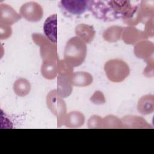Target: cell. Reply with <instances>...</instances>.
<instances>
[{"mask_svg":"<svg viewBox=\"0 0 154 154\" xmlns=\"http://www.w3.org/2000/svg\"><path fill=\"white\" fill-rule=\"evenodd\" d=\"M11 34V28L9 26L1 25V39H6Z\"/></svg>","mask_w":154,"mask_h":154,"instance_id":"d4e9b609","label":"cell"},{"mask_svg":"<svg viewBox=\"0 0 154 154\" xmlns=\"http://www.w3.org/2000/svg\"><path fill=\"white\" fill-rule=\"evenodd\" d=\"M88 1L85 0H62L59 3V7L66 12L79 15L88 9Z\"/></svg>","mask_w":154,"mask_h":154,"instance_id":"8992f818","label":"cell"},{"mask_svg":"<svg viewBox=\"0 0 154 154\" xmlns=\"http://www.w3.org/2000/svg\"><path fill=\"white\" fill-rule=\"evenodd\" d=\"M20 14L28 21L37 22L42 18L43 10L39 4L30 1L23 4L20 7Z\"/></svg>","mask_w":154,"mask_h":154,"instance_id":"5b68a950","label":"cell"},{"mask_svg":"<svg viewBox=\"0 0 154 154\" xmlns=\"http://www.w3.org/2000/svg\"><path fill=\"white\" fill-rule=\"evenodd\" d=\"M123 28L119 26H112L107 28L103 34L104 39L109 42H114L120 39Z\"/></svg>","mask_w":154,"mask_h":154,"instance_id":"ac0fdd59","label":"cell"},{"mask_svg":"<svg viewBox=\"0 0 154 154\" xmlns=\"http://www.w3.org/2000/svg\"><path fill=\"white\" fill-rule=\"evenodd\" d=\"M21 19L18 14L10 5L7 4L0 5V23L1 25L10 26Z\"/></svg>","mask_w":154,"mask_h":154,"instance_id":"52a82bcc","label":"cell"},{"mask_svg":"<svg viewBox=\"0 0 154 154\" xmlns=\"http://www.w3.org/2000/svg\"><path fill=\"white\" fill-rule=\"evenodd\" d=\"M91 101L95 104H102L105 103V97L102 93L99 91H96L90 99Z\"/></svg>","mask_w":154,"mask_h":154,"instance_id":"cb8c5ba5","label":"cell"},{"mask_svg":"<svg viewBox=\"0 0 154 154\" xmlns=\"http://www.w3.org/2000/svg\"><path fill=\"white\" fill-rule=\"evenodd\" d=\"M88 9L98 19L105 22L116 20L107 1H88Z\"/></svg>","mask_w":154,"mask_h":154,"instance_id":"3957f363","label":"cell"},{"mask_svg":"<svg viewBox=\"0 0 154 154\" xmlns=\"http://www.w3.org/2000/svg\"><path fill=\"white\" fill-rule=\"evenodd\" d=\"M64 125L69 128H78L82 126L85 120L83 114L78 111L70 112L64 117Z\"/></svg>","mask_w":154,"mask_h":154,"instance_id":"7c38bea8","label":"cell"},{"mask_svg":"<svg viewBox=\"0 0 154 154\" xmlns=\"http://www.w3.org/2000/svg\"><path fill=\"white\" fill-rule=\"evenodd\" d=\"M48 106L55 115H58L59 119L63 116L66 112L65 103L57 96L55 90L52 91L47 97Z\"/></svg>","mask_w":154,"mask_h":154,"instance_id":"9c48e42d","label":"cell"},{"mask_svg":"<svg viewBox=\"0 0 154 154\" xmlns=\"http://www.w3.org/2000/svg\"><path fill=\"white\" fill-rule=\"evenodd\" d=\"M69 79L72 85L78 87L87 86L93 82L92 76L90 73L85 72L74 73L69 76Z\"/></svg>","mask_w":154,"mask_h":154,"instance_id":"30bf717a","label":"cell"},{"mask_svg":"<svg viewBox=\"0 0 154 154\" xmlns=\"http://www.w3.org/2000/svg\"><path fill=\"white\" fill-rule=\"evenodd\" d=\"M104 70L108 78L114 82H120L129 74L128 65L119 59L108 61L104 66Z\"/></svg>","mask_w":154,"mask_h":154,"instance_id":"7a4b0ae2","label":"cell"},{"mask_svg":"<svg viewBox=\"0 0 154 154\" xmlns=\"http://www.w3.org/2000/svg\"><path fill=\"white\" fill-rule=\"evenodd\" d=\"M103 128H121L122 125L119 119L117 118L109 116L103 119Z\"/></svg>","mask_w":154,"mask_h":154,"instance_id":"7402d4cb","label":"cell"},{"mask_svg":"<svg viewBox=\"0 0 154 154\" xmlns=\"http://www.w3.org/2000/svg\"><path fill=\"white\" fill-rule=\"evenodd\" d=\"M76 34L84 42L89 43L94 38L95 31L93 26L86 24H79L75 28Z\"/></svg>","mask_w":154,"mask_h":154,"instance_id":"8fae6325","label":"cell"},{"mask_svg":"<svg viewBox=\"0 0 154 154\" xmlns=\"http://www.w3.org/2000/svg\"><path fill=\"white\" fill-rule=\"evenodd\" d=\"M69 79L66 78L64 76H60L58 79V91L61 97H67L72 92V87L70 86Z\"/></svg>","mask_w":154,"mask_h":154,"instance_id":"d6986e66","label":"cell"},{"mask_svg":"<svg viewBox=\"0 0 154 154\" xmlns=\"http://www.w3.org/2000/svg\"><path fill=\"white\" fill-rule=\"evenodd\" d=\"M33 40L41 47V56L44 60H54L57 58V45L51 43L46 37L41 34H34L32 35Z\"/></svg>","mask_w":154,"mask_h":154,"instance_id":"277c9868","label":"cell"},{"mask_svg":"<svg viewBox=\"0 0 154 154\" xmlns=\"http://www.w3.org/2000/svg\"><path fill=\"white\" fill-rule=\"evenodd\" d=\"M13 90L17 95L23 97L29 93L31 90V84L27 79L19 78L14 82Z\"/></svg>","mask_w":154,"mask_h":154,"instance_id":"5bb4252c","label":"cell"},{"mask_svg":"<svg viewBox=\"0 0 154 154\" xmlns=\"http://www.w3.org/2000/svg\"><path fill=\"white\" fill-rule=\"evenodd\" d=\"M145 35L143 32L138 31L136 28L132 27H128L125 29L123 38L124 41L128 43L132 44L140 38L145 37Z\"/></svg>","mask_w":154,"mask_h":154,"instance_id":"2e32d148","label":"cell"},{"mask_svg":"<svg viewBox=\"0 0 154 154\" xmlns=\"http://www.w3.org/2000/svg\"><path fill=\"white\" fill-rule=\"evenodd\" d=\"M87 54L85 43L78 37L71 38L64 49V61L72 67L78 66L84 61Z\"/></svg>","mask_w":154,"mask_h":154,"instance_id":"6da1fadb","label":"cell"},{"mask_svg":"<svg viewBox=\"0 0 154 154\" xmlns=\"http://www.w3.org/2000/svg\"><path fill=\"white\" fill-rule=\"evenodd\" d=\"M42 75L46 79H51L57 75V67L54 60H46L43 62L41 69Z\"/></svg>","mask_w":154,"mask_h":154,"instance_id":"e0dca14e","label":"cell"},{"mask_svg":"<svg viewBox=\"0 0 154 154\" xmlns=\"http://www.w3.org/2000/svg\"><path fill=\"white\" fill-rule=\"evenodd\" d=\"M125 122L126 127L127 128H148L149 125L145 120L138 117H126L123 118Z\"/></svg>","mask_w":154,"mask_h":154,"instance_id":"44dd1931","label":"cell"},{"mask_svg":"<svg viewBox=\"0 0 154 154\" xmlns=\"http://www.w3.org/2000/svg\"><path fill=\"white\" fill-rule=\"evenodd\" d=\"M43 31L46 38L52 43L57 42V15L53 14L48 17L43 25Z\"/></svg>","mask_w":154,"mask_h":154,"instance_id":"ba28073f","label":"cell"},{"mask_svg":"<svg viewBox=\"0 0 154 154\" xmlns=\"http://www.w3.org/2000/svg\"><path fill=\"white\" fill-rule=\"evenodd\" d=\"M102 119L97 116H93L90 118L88 122V126L90 128H98L101 127Z\"/></svg>","mask_w":154,"mask_h":154,"instance_id":"603a6c76","label":"cell"},{"mask_svg":"<svg viewBox=\"0 0 154 154\" xmlns=\"http://www.w3.org/2000/svg\"><path fill=\"white\" fill-rule=\"evenodd\" d=\"M153 46L151 42L147 41L141 42L135 46L134 52L138 57L144 58L153 53Z\"/></svg>","mask_w":154,"mask_h":154,"instance_id":"9a60e30c","label":"cell"},{"mask_svg":"<svg viewBox=\"0 0 154 154\" xmlns=\"http://www.w3.org/2000/svg\"><path fill=\"white\" fill-rule=\"evenodd\" d=\"M153 1H142L139 7L140 19L149 16H153Z\"/></svg>","mask_w":154,"mask_h":154,"instance_id":"ffe728a7","label":"cell"},{"mask_svg":"<svg viewBox=\"0 0 154 154\" xmlns=\"http://www.w3.org/2000/svg\"><path fill=\"white\" fill-rule=\"evenodd\" d=\"M138 110L142 114H149L153 112L154 109L153 96L148 94L143 96L138 101Z\"/></svg>","mask_w":154,"mask_h":154,"instance_id":"4fadbf2b","label":"cell"}]
</instances>
